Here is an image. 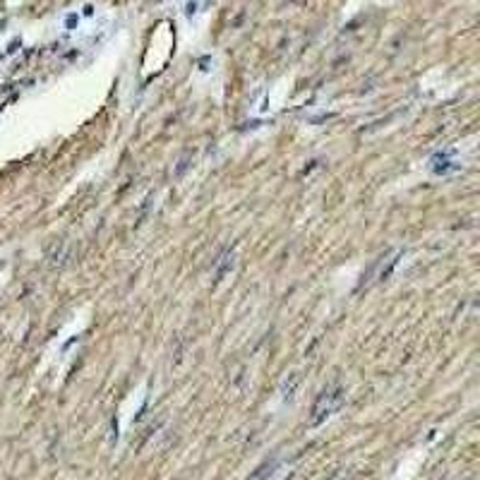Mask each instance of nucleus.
<instances>
[{"instance_id":"f03ea898","label":"nucleus","mask_w":480,"mask_h":480,"mask_svg":"<svg viewBox=\"0 0 480 480\" xmlns=\"http://www.w3.org/2000/svg\"><path fill=\"white\" fill-rule=\"evenodd\" d=\"M427 168H430L432 175H437V178H447V175L459 173V170L463 168V164H461L459 151H456L454 146H449V149L435 151V154L430 156V161H427Z\"/></svg>"},{"instance_id":"f257e3e1","label":"nucleus","mask_w":480,"mask_h":480,"mask_svg":"<svg viewBox=\"0 0 480 480\" xmlns=\"http://www.w3.org/2000/svg\"><path fill=\"white\" fill-rule=\"evenodd\" d=\"M343 401H346V392H343L341 387H329V389H324L322 394L317 396L314 406H312L310 425H322L324 420H329L334 413H339L341 411Z\"/></svg>"}]
</instances>
